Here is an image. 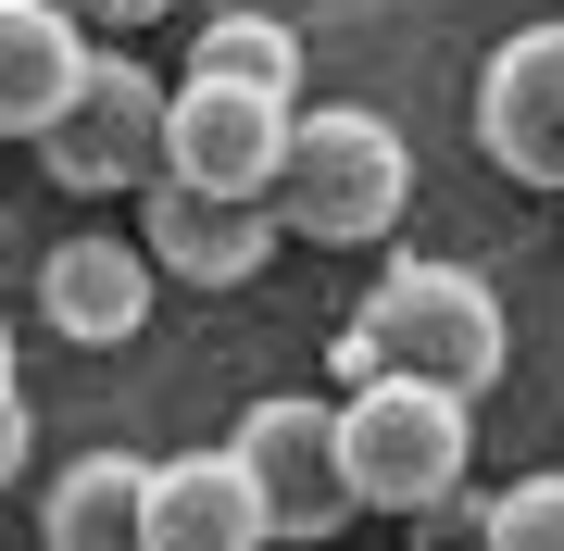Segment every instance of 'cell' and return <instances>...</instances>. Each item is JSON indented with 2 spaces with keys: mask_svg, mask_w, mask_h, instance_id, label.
Returning <instances> with one entry per match:
<instances>
[{
  "mask_svg": "<svg viewBox=\"0 0 564 551\" xmlns=\"http://www.w3.org/2000/svg\"><path fill=\"white\" fill-rule=\"evenodd\" d=\"M502 288L477 264H440V251H402L377 288H364L351 339H339V388L364 376H414V388H452V401H477V388H502Z\"/></svg>",
  "mask_w": 564,
  "mask_h": 551,
  "instance_id": "obj_1",
  "label": "cell"
},
{
  "mask_svg": "<svg viewBox=\"0 0 564 551\" xmlns=\"http://www.w3.org/2000/svg\"><path fill=\"white\" fill-rule=\"evenodd\" d=\"M402 201H414V151H402V125H389V113H364V101L289 113V151H276V176H263L276 239L364 251V239H389V225H402Z\"/></svg>",
  "mask_w": 564,
  "mask_h": 551,
  "instance_id": "obj_2",
  "label": "cell"
},
{
  "mask_svg": "<svg viewBox=\"0 0 564 551\" xmlns=\"http://www.w3.org/2000/svg\"><path fill=\"white\" fill-rule=\"evenodd\" d=\"M477 464V401L452 388H414V376H364L339 388V476H351V514H440Z\"/></svg>",
  "mask_w": 564,
  "mask_h": 551,
  "instance_id": "obj_3",
  "label": "cell"
},
{
  "mask_svg": "<svg viewBox=\"0 0 564 551\" xmlns=\"http://www.w3.org/2000/svg\"><path fill=\"white\" fill-rule=\"evenodd\" d=\"M25 151H39L76 201H139V188L163 176V76L126 63V51H88L76 88H63V113Z\"/></svg>",
  "mask_w": 564,
  "mask_h": 551,
  "instance_id": "obj_4",
  "label": "cell"
},
{
  "mask_svg": "<svg viewBox=\"0 0 564 551\" xmlns=\"http://www.w3.org/2000/svg\"><path fill=\"white\" fill-rule=\"evenodd\" d=\"M226 464L251 476L263 502V551L276 539H339L351 527V476H339V401H314V388H276V401L239 414V439H226Z\"/></svg>",
  "mask_w": 564,
  "mask_h": 551,
  "instance_id": "obj_5",
  "label": "cell"
},
{
  "mask_svg": "<svg viewBox=\"0 0 564 551\" xmlns=\"http://www.w3.org/2000/svg\"><path fill=\"white\" fill-rule=\"evenodd\" d=\"M289 113L302 101L226 88V76L163 88V176L176 188H226V201H263V176H276V151H289Z\"/></svg>",
  "mask_w": 564,
  "mask_h": 551,
  "instance_id": "obj_6",
  "label": "cell"
},
{
  "mask_svg": "<svg viewBox=\"0 0 564 551\" xmlns=\"http://www.w3.org/2000/svg\"><path fill=\"white\" fill-rule=\"evenodd\" d=\"M477 151L514 188H564V25H514L477 63Z\"/></svg>",
  "mask_w": 564,
  "mask_h": 551,
  "instance_id": "obj_7",
  "label": "cell"
},
{
  "mask_svg": "<svg viewBox=\"0 0 564 551\" xmlns=\"http://www.w3.org/2000/svg\"><path fill=\"white\" fill-rule=\"evenodd\" d=\"M139 251H151V276H176V288H251L263 264H276V213L226 201V188L151 176L139 188Z\"/></svg>",
  "mask_w": 564,
  "mask_h": 551,
  "instance_id": "obj_8",
  "label": "cell"
},
{
  "mask_svg": "<svg viewBox=\"0 0 564 551\" xmlns=\"http://www.w3.org/2000/svg\"><path fill=\"white\" fill-rule=\"evenodd\" d=\"M151 251L139 239H113V225H88V239H63L51 264H39V313H51V339H76V351H126L151 327Z\"/></svg>",
  "mask_w": 564,
  "mask_h": 551,
  "instance_id": "obj_9",
  "label": "cell"
},
{
  "mask_svg": "<svg viewBox=\"0 0 564 551\" xmlns=\"http://www.w3.org/2000/svg\"><path fill=\"white\" fill-rule=\"evenodd\" d=\"M139 551H263V502L226 451H163L139 476Z\"/></svg>",
  "mask_w": 564,
  "mask_h": 551,
  "instance_id": "obj_10",
  "label": "cell"
},
{
  "mask_svg": "<svg viewBox=\"0 0 564 551\" xmlns=\"http://www.w3.org/2000/svg\"><path fill=\"white\" fill-rule=\"evenodd\" d=\"M88 63V25L63 0H0V139H39Z\"/></svg>",
  "mask_w": 564,
  "mask_h": 551,
  "instance_id": "obj_11",
  "label": "cell"
},
{
  "mask_svg": "<svg viewBox=\"0 0 564 551\" xmlns=\"http://www.w3.org/2000/svg\"><path fill=\"white\" fill-rule=\"evenodd\" d=\"M139 451H88V464H63L51 476V502H39V539L51 551H139Z\"/></svg>",
  "mask_w": 564,
  "mask_h": 551,
  "instance_id": "obj_12",
  "label": "cell"
},
{
  "mask_svg": "<svg viewBox=\"0 0 564 551\" xmlns=\"http://www.w3.org/2000/svg\"><path fill=\"white\" fill-rule=\"evenodd\" d=\"M188 76H226V88H276V101H302V38H289L276 13H202Z\"/></svg>",
  "mask_w": 564,
  "mask_h": 551,
  "instance_id": "obj_13",
  "label": "cell"
},
{
  "mask_svg": "<svg viewBox=\"0 0 564 551\" xmlns=\"http://www.w3.org/2000/svg\"><path fill=\"white\" fill-rule=\"evenodd\" d=\"M477 551H564V464L514 476L502 502H477Z\"/></svg>",
  "mask_w": 564,
  "mask_h": 551,
  "instance_id": "obj_14",
  "label": "cell"
},
{
  "mask_svg": "<svg viewBox=\"0 0 564 551\" xmlns=\"http://www.w3.org/2000/svg\"><path fill=\"white\" fill-rule=\"evenodd\" d=\"M63 13H76V25H113V38H126V25H163L176 0H63Z\"/></svg>",
  "mask_w": 564,
  "mask_h": 551,
  "instance_id": "obj_15",
  "label": "cell"
},
{
  "mask_svg": "<svg viewBox=\"0 0 564 551\" xmlns=\"http://www.w3.org/2000/svg\"><path fill=\"white\" fill-rule=\"evenodd\" d=\"M25 451H39V427H25V388H13V401H0V489L25 476Z\"/></svg>",
  "mask_w": 564,
  "mask_h": 551,
  "instance_id": "obj_16",
  "label": "cell"
},
{
  "mask_svg": "<svg viewBox=\"0 0 564 551\" xmlns=\"http://www.w3.org/2000/svg\"><path fill=\"white\" fill-rule=\"evenodd\" d=\"M0 401H13V327H0Z\"/></svg>",
  "mask_w": 564,
  "mask_h": 551,
  "instance_id": "obj_17",
  "label": "cell"
}]
</instances>
